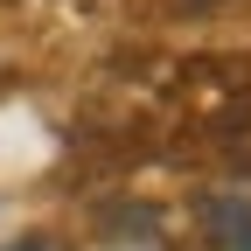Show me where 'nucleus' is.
Returning <instances> with one entry per match:
<instances>
[{"label":"nucleus","mask_w":251,"mask_h":251,"mask_svg":"<svg viewBox=\"0 0 251 251\" xmlns=\"http://www.w3.org/2000/svg\"><path fill=\"white\" fill-rule=\"evenodd\" d=\"M196 224L216 251H251V202L230 196V188H209V196H196Z\"/></svg>","instance_id":"nucleus-1"},{"label":"nucleus","mask_w":251,"mask_h":251,"mask_svg":"<svg viewBox=\"0 0 251 251\" xmlns=\"http://www.w3.org/2000/svg\"><path fill=\"white\" fill-rule=\"evenodd\" d=\"M7 251H70V244H56V237H14Z\"/></svg>","instance_id":"nucleus-2"},{"label":"nucleus","mask_w":251,"mask_h":251,"mask_svg":"<svg viewBox=\"0 0 251 251\" xmlns=\"http://www.w3.org/2000/svg\"><path fill=\"white\" fill-rule=\"evenodd\" d=\"M181 7H196V14H202V7H224V0H181Z\"/></svg>","instance_id":"nucleus-3"}]
</instances>
